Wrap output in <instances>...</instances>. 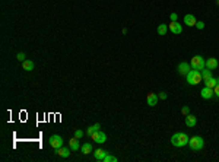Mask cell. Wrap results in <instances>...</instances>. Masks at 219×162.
Instances as JSON below:
<instances>
[{"label": "cell", "mask_w": 219, "mask_h": 162, "mask_svg": "<svg viewBox=\"0 0 219 162\" xmlns=\"http://www.w3.org/2000/svg\"><path fill=\"white\" fill-rule=\"evenodd\" d=\"M188 140H190V137L187 136L186 133H175L171 137V143L174 146H177V148H183V146L188 145Z\"/></svg>", "instance_id": "obj_1"}, {"label": "cell", "mask_w": 219, "mask_h": 162, "mask_svg": "<svg viewBox=\"0 0 219 162\" xmlns=\"http://www.w3.org/2000/svg\"><path fill=\"white\" fill-rule=\"evenodd\" d=\"M186 77H187V82L190 83V85H199L200 82H202V73L199 72V70H190L188 73L186 75Z\"/></svg>", "instance_id": "obj_2"}, {"label": "cell", "mask_w": 219, "mask_h": 162, "mask_svg": "<svg viewBox=\"0 0 219 162\" xmlns=\"http://www.w3.org/2000/svg\"><path fill=\"white\" fill-rule=\"evenodd\" d=\"M190 66H191L193 70H199L200 72V70H203L206 67V60L202 56H194L191 58V62H190Z\"/></svg>", "instance_id": "obj_3"}, {"label": "cell", "mask_w": 219, "mask_h": 162, "mask_svg": "<svg viewBox=\"0 0 219 162\" xmlns=\"http://www.w3.org/2000/svg\"><path fill=\"white\" fill-rule=\"evenodd\" d=\"M203 145H205V140L200 136H193L188 140V146L191 148V151H200L203 148Z\"/></svg>", "instance_id": "obj_4"}, {"label": "cell", "mask_w": 219, "mask_h": 162, "mask_svg": "<svg viewBox=\"0 0 219 162\" xmlns=\"http://www.w3.org/2000/svg\"><path fill=\"white\" fill-rule=\"evenodd\" d=\"M48 143H50V146L53 148V149H58V148H62L63 146V137L62 136H58V134H53L50 139H48Z\"/></svg>", "instance_id": "obj_5"}, {"label": "cell", "mask_w": 219, "mask_h": 162, "mask_svg": "<svg viewBox=\"0 0 219 162\" xmlns=\"http://www.w3.org/2000/svg\"><path fill=\"white\" fill-rule=\"evenodd\" d=\"M91 137H92V140L95 142V143H105V142H107V134H105L104 131H101V130L95 131Z\"/></svg>", "instance_id": "obj_6"}, {"label": "cell", "mask_w": 219, "mask_h": 162, "mask_svg": "<svg viewBox=\"0 0 219 162\" xmlns=\"http://www.w3.org/2000/svg\"><path fill=\"white\" fill-rule=\"evenodd\" d=\"M168 29L171 31L172 34H181L183 32V26H181V23H178V22H171L170 23V26H168Z\"/></svg>", "instance_id": "obj_7"}, {"label": "cell", "mask_w": 219, "mask_h": 162, "mask_svg": "<svg viewBox=\"0 0 219 162\" xmlns=\"http://www.w3.org/2000/svg\"><path fill=\"white\" fill-rule=\"evenodd\" d=\"M200 95H202V98H203V99H210V98H212L213 95H215V92H213V89H212V88L205 86L203 89H202Z\"/></svg>", "instance_id": "obj_8"}, {"label": "cell", "mask_w": 219, "mask_h": 162, "mask_svg": "<svg viewBox=\"0 0 219 162\" xmlns=\"http://www.w3.org/2000/svg\"><path fill=\"white\" fill-rule=\"evenodd\" d=\"M158 99H159L158 95H155V94H148L146 102H148V105H149V107H155V105L158 104Z\"/></svg>", "instance_id": "obj_9"}, {"label": "cell", "mask_w": 219, "mask_h": 162, "mask_svg": "<svg viewBox=\"0 0 219 162\" xmlns=\"http://www.w3.org/2000/svg\"><path fill=\"white\" fill-rule=\"evenodd\" d=\"M190 70H191V66L188 63H180L178 64V73L180 75H187Z\"/></svg>", "instance_id": "obj_10"}, {"label": "cell", "mask_w": 219, "mask_h": 162, "mask_svg": "<svg viewBox=\"0 0 219 162\" xmlns=\"http://www.w3.org/2000/svg\"><path fill=\"white\" fill-rule=\"evenodd\" d=\"M197 123L196 116H191V114H187L186 116V126L187 127H194Z\"/></svg>", "instance_id": "obj_11"}, {"label": "cell", "mask_w": 219, "mask_h": 162, "mask_svg": "<svg viewBox=\"0 0 219 162\" xmlns=\"http://www.w3.org/2000/svg\"><path fill=\"white\" fill-rule=\"evenodd\" d=\"M196 18L191 15V13H188V15H186L184 16V23H186L187 26H194L196 25Z\"/></svg>", "instance_id": "obj_12"}, {"label": "cell", "mask_w": 219, "mask_h": 162, "mask_svg": "<svg viewBox=\"0 0 219 162\" xmlns=\"http://www.w3.org/2000/svg\"><path fill=\"white\" fill-rule=\"evenodd\" d=\"M206 67H208L209 70H215V69L218 67V60H216L215 57L208 58V60H206Z\"/></svg>", "instance_id": "obj_13"}, {"label": "cell", "mask_w": 219, "mask_h": 162, "mask_svg": "<svg viewBox=\"0 0 219 162\" xmlns=\"http://www.w3.org/2000/svg\"><path fill=\"white\" fill-rule=\"evenodd\" d=\"M105 156H107V152L102 151V149H97V151L94 152V158H95V161H104Z\"/></svg>", "instance_id": "obj_14"}, {"label": "cell", "mask_w": 219, "mask_h": 162, "mask_svg": "<svg viewBox=\"0 0 219 162\" xmlns=\"http://www.w3.org/2000/svg\"><path fill=\"white\" fill-rule=\"evenodd\" d=\"M22 67H23V70H26V72H31V70H34L35 64H34L32 60H25V62H22Z\"/></svg>", "instance_id": "obj_15"}, {"label": "cell", "mask_w": 219, "mask_h": 162, "mask_svg": "<svg viewBox=\"0 0 219 162\" xmlns=\"http://www.w3.org/2000/svg\"><path fill=\"white\" fill-rule=\"evenodd\" d=\"M216 85H218V79H215L213 76L205 80V86H208V88H212V89H213Z\"/></svg>", "instance_id": "obj_16"}, {"label": "cell", "mask_w": 219, "mask_h": 162, "mask_svg": "<svg viewBox=\"0 0 219 162\" xmlns=\"http://www.w3.org/2000/svg\"><path fill=\"white\" fill-rule=\"evenodd\" d=\"M69 148H70L72 151H79V139H77V137L70 139V140H69Z\"/></svg>", "instance_id": "obj_17"}, {"label": "cell", "mask_w": 219, "mask_h": 162, "mask_svg": "<svg viewBox=\"0 0 219 162\" xmlns=\"http://www.w3.org/2000/svg\"><path fill=\"white\" fill-rule=\"evenodd\" d=\"M57 155L62 156V158H69V156H70V151H69L67 148H63V146H62V148L57 149Z\"/></svg>", "instance_id": "obj_18"}, {"label": "cell", "mask_w": 219, "mask_h": 162, "mask_svg": "<svg viewBox=\"0 0 219 162\" xmlns=\"http://www.w3.org/2000/svg\"><path fill=\"white\" fill-rule=\"evenodd\" d=\"M80 151L83 155H89L91 152H92V145L91 143H83L82 146H80Z\"/></svg>", "instance_id": "obj_19"}, {"label": "cell", "mask_w": 219, "mask_h": 162, "mask_svg": "<svg viewBox=\"0 0 219 162\" xmlns=\"http://www.w3.org/2000/svg\"><path fill=\"white\" fill-rule=\"evenodd\" d=\"M101 129V126H99L98 123L97 124H94V126H91V127H88V130H86V134H89V136H92L95 131H98V130Z\"/></svg>", "instance_id": "obj_20"}, {"label": "cell", "mask_w": 219, "mask_h": 162, "mask_svg": "<svg viewBox=\"0 0 219 162\" xmlns=\"http://www.w3.org/2000/svg\"><path fill=\"white\" fill-rule=\"evenodd\" d=\"M200 73H202V77L206 80V79H209V77H212V70H209L208 67H205L203 70H200Z\"/></svg>", "instance_id": "obj_21"}, {"label": "cell", "mask_w": 219, "mask_h": 162, "mask_svg": "<svg viewBox=\"0 0 219 162\" xmlns=\"http://www.w3.org/2000/svg\"><path fill=\"white\" fill-rule=\"evenodd\" d=\"M166 31H168V26H166L165 23H161V25L158 26V34H159V35H165Z\"/></svg>", "instance_id": "obj_22"}, {"label": "cell", "mask_w": 219, "mask_h": 162, "mask_svg": "<svg viewBox=\"0 0 219 162\" xmlns=\"http://www.w3.org/2000/svg\"><path fill=\"white\" fill-rule=\"evenodd\" d=\"M116 161H117L116 156H112V155H108V153H107V156L104 158V161L102 162H116Z\"/></svg>", "instance_id": "obj_23"}, {"label": "cell", "mask_w": 219, "mask_h": 162, "mask_svg": "<svg viewBox=\"0 0 219 162\" xmlns=\"http://www.w3.org/2000/svg\"><path fill=\"white\" fill-rule=\"evenodd\" d=\"M194 26H196L197 29H203V28H205V22H202V21H197V22H196V25H194Z\"/></svg>", "instance_id": "obj_24"}, {"label": "cell", "mask_w": 219, "mask_h": 162, "mask_svg": "<svg viewBox=\"0 0 219 162\" xmlns=\"http://www.w3.org/2000/svg\"><path fill=\"white\" fill-rule=\"evenodd\" d=\"M16 58H18L19 62H25V53H18Z\"/></svg>", "instance_id": "obj_25"}, {"label": "cell", "mask_w": 219, "mask_h": 162, "mask_svg": "<svg viewBox=\"0 0 219 162\" xmlns=\"http://www.w3.org/2000/svg\"><path fill=\"white\" fill-rule=\"evenodd\" d=\"M170 19H171V22H175V21H177V19H178V15H177V13H174V12H172V13L170 15Z\"/></svg>", "instance_id": "obj_26"}, {"label": "cell", "mask_w": 219, "mask_h": 162, "mask_svg": "<svg viewBox=\"0 0 219 162\" xmlns=\"http://www.w3.org/2000/svg\"><path fill=\"white\" fill-rule=\"evenodd\" d=\"M82 136H83V131H82V130H76V131H75V137L80 139Z\"/></svg>", "instance_id": "obj_27"}, {"label": "cell", "mask_w": 219, "mask_h": 162, "mask_svg": "<svg viewBox=\"0 0 219 162\" xmlns=\"http://www.w3.org/2000/svg\"><path fill=\"white\" fill-rule=\"evenodd\" d=\"M181 112H183L184 116L190 114V108H188V107H183V108H181Z\"/></svg>", "instance_id": "obj_28"}, {"label": "cell", "mask_w": 219, "mask_h": 162, "mask_svg": "<svg viewBox=\"0 0 219 162\" xmlns=\"http://www.w3.org/2000/svg\"><path fill=\"white\" fill-rule=\"evenodd\" d=\"M158 97L161 98V99H166V98H168V94H166V92H161Z\"/></svg>", "instance_id": "obj_29"}, {"label": "cell", "mask_w": 219, "mask_h": 162, "mask_svg": "<svg viewBox=\"0 0 219 162\" xmlns=\"http://www.w3.org/2000/svg\"><path fill=\"white\" fill-rule=\"evenodd\" d=\"M213 92H215V95H216V97L219 98V83H218V85H216L215 88H213Z\"/></svg>", "instance_id": "obj_30"}, {"label": "cell", "mask_w": 219, "mask_h": 162, "mask_svg": "<svg viewBox=\"0 0 219 162\" xmlns=\"http://www.w3.org/2000/svg\"><path fill=\"white\" fill-rule=\"evenodd\" d=\"M216 4H219V0H216Z\"/></svg>", "instance_id": "obj_31"}]
</instances>
